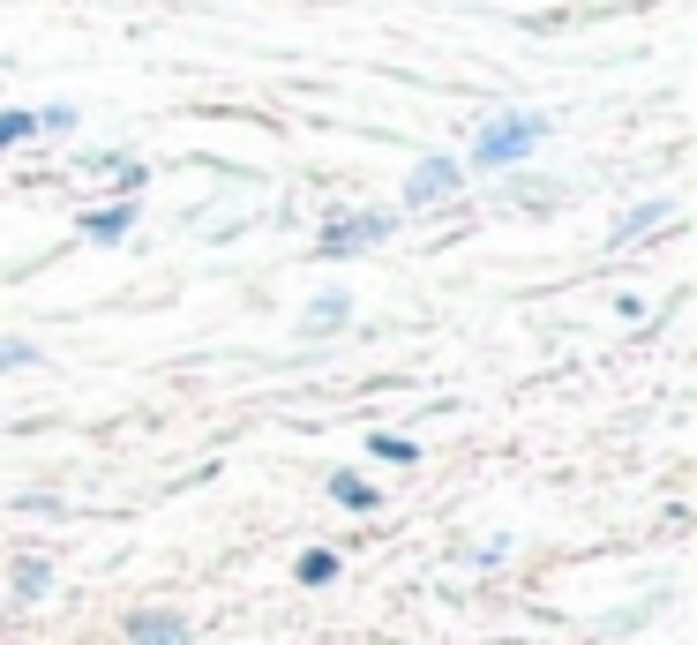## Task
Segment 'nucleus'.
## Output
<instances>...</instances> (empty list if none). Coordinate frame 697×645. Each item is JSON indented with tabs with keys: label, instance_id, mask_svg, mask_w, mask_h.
Returning <instances> with one entry per match:
<instances>
[{
	"label": "nucleus",
	"instance_id": "nucleus-1",
	"mask_svg": "<svg viewBox=\"0 0 697 645\" xmlns=\"http://www.w3.org/2000/svg\"><path fill=\"white\" fill-rule=\"evenodd\" d=\"M540 143H547V113H495L457 166L465 173H510V166H525Z\"/></svg>",
	"mask_w": 697,
	"mask_h": 645
},
{
	"label": "nucleus",
	"instance_id": "nucleus-2",
	"mask_svg": "<svg viewBox=\"0 0 697 645\" xmlns=\"http://www.w3.org/2000/svg\"><path fill=\"white\" fill-rule=\"evenodd\" d=\"M390 233H398V211H338L316 233V263H345L361 248H375V241H390Z\"/></svg>",
	"mask_w": 697,
	"mask_h": 645
},
{
	"label": "nucleus",
	"instance_id": "nucleus-3",
	"mask_svg": "<svg viewBox=\"0 0 697 645\" xmlns=\"http://www.w3.org/2000/svg\"><path fill=\"white\" fill-rule=\"evenodd\" d=\"M457 188H465V166H457V151H435V158H420L406 173V188H398V211H428V203H451Z\"/></svg>",
	"mask_w": 697,
	"mask_h": 645
},
{
	"label": "nucleus",
	"instance_id": "nucleus-4",
	"mask_svg": "<svg viewBox=\"0 0 697 645\" xmlns=\"http://www.w3.org/2000/svg\"><path fill=\"white\" fill-rule=\"evenodd\" d=\"M121 631H128V645H188L196 638V623H188L180 608H135Z\"/></svg>",
	"mask_w": 697,
	"mask_h": 645
},
{
	"label": "nucleus",
	"instance_id": "nucleus-5",
	"mask_svg": "<svg viewBox=\"0 0 697 645\" xmlns=\"http://www.w3.org/2000/svg\"><path fill=\"white\" fill-rule=\"evenodd\" d=\"M135 218H143V203H135V196H121V203H90V211H82V241L113 248V241H128V233H135Z\"/></svg>",
	"mask_w": 697,
	"mask_h": 645
},
{
	"label": "nucleus",
	"instance_id": "nucleus-6",
	"mask_svg": "<svg viewBox=\"0 0 697 645\" xmlns=\"http://www.w3.org/2000/svg\"><path fill=\"white\" fill-rule=\"evenodd\" d=\"M353 323V293L345 286H330V293H316V301L300 308V338H330V331H345Z\"/></svg>",
	"mask_w": 697,
	"mask_h": 645
},
{
	"label": "nucleus",
	"instance_id": "nucleus-7",
	"mask_svg": "<svg viewBox=\"0 0 697 645\" xmlns=\"http://www.w3.org/2000/svg\"><path fill=\"white\" fill-rule=\"evenodd\" d=\"M82 173H98V180H113L121 196H135V188L151 180V166H143V158H128V151H82Z\"/></svg>",
	"mask_w": 697,
	"mask_h": 645
},
{
	"label": "nucleus",
	"instance_id": "nucleus-8",
	"mask_svg": "<svg viewBox=\"0 0 697 645\" xmlns=\"http://www.w3.org/2000/svg\"><path fill=\"white\" fill-rule=\"evenodd\" d=\"M330 496H338L345 511H361V518L383 511V488H375V480H361V474H330Z\"/></svg>",
	"mask_w": 697,
	"mask_h": 645
},
{
	"label": "nucleus",
	"instance_id": "nucleus-9",
	"mask_svg": "<svg viewBox=\"0 0 697 645\" xmlns=\"http://www.w3.org/2000/svg\"><path fill=\"white\" fill-rule=\"evenodd\" d=\"M53 593V563L45 556H15V601H45Z\"/></svg>",
	"mask_w": 697,
	"mask_h": 645
},
{
	"label": "nucleus",
	"instance_id": "nucleus-10",
	"mask_svg": "<svg viewBox=\"0 0 697 645\" xmlns=\"http://www.w3.org/2000/svg\"><path fill=\"white\" fill-rule=\"evenodd\" d=\"M368 451L383 458V466H420V443H412V435H398V429H375Z\"/></svg>",
	"mask_w": 697,
	"mask_h": 645
},
{
	"label": "nucleus",
	"instance_id": "nucleus-11",
	"mask_svg": "<svg viewBox=\"0 0 697 645\" xmlns=\"http://www.w3.org/2000/svg\"><path fill=\"white\" fill-rule=\"evenodd\" d=\"M31 135H38V113H31V105H0V151L31 143Z\"/></svg>",
	"mask_w": 697,
	"mask_h": 645
},
{
	"label": "nucleus",
	"instance_id": "nucleus-12",
	"mask_svg": "<svg viewBox=\"0 0 697 645\" xmlns=\"http://www.w3.org/2000/svg\"><path fill=\"white\" fill-rule=\"evenodd\" d=\"M292 578H300V586H330V578H338V556H330V548H308V556H292Z\"/></svg>",
	"mask_w": 697,
	"mask_h": 645
},
{
	"label": "nucleus",
	"instance_id": "nucleus-13",
	"mask_svg": "<svg viewBox=\"0 0 697 645\" xmlns=\"http://www.w3.org/2000/svg\"><path fill=\"white\" fill-rule=\"evenodd\" d=\"M667 218H675V203H645V211H630L616 225V241H638V233H653V225H667Z\"/></svg>",
	"mask_w": 697,
	"mask_h": 645
},
{
	"label": "nucleus",
	"instance_id": "nucleus-14",
	"mask_svg": "<svg viewBox=\"0 0 697 645\" xmlns=\"http://www.w3.org/2000/svg\"><path fill=\"white\" fill-rule=\"evenodd\" d=\"M45 353L31 338H0V376H15V368H38Z\"/></svg>",
	"mask_w": 697,
	"mask_h": 645
},
{
	"label": "nucleus",
	"instance_id": "nucleus-15",
	"mask_svg": "<svg viewBox=\"0 0 697 645\" xmlns=\"http://www.w3.org/2000/svg\"><path fill=\"white\" fill-rule=\"evenodd\" d=\"M38 113V135H68L76 129V105H31Z\"/></svg>",
	"mask_w": 697,
	"mask_h": 645
}]
</instances>
